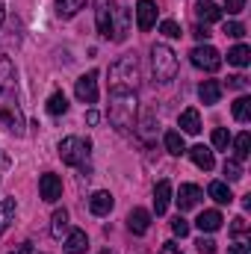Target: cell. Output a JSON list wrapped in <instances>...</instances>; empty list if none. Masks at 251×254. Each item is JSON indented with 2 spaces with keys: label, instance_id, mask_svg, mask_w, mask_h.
I'll list each match as a JSON object with an SVG mask.
<instances>
[{
  "label": "cell",
  "instance_id": "cell-1",
  "mask_svg": "<svg viewBox=\"0 0 251 254\" xmlns=\"http://www.w3.org/2000/svg\"><path fill=\"white\" fill-rule=\"evenodd\" d=\"M110 122L119 133H130L136 127V92L110 89Z\"/></svg>",
  "mask_w": 251,
  "mask_h": 254
},
{
  "label": "cell",
  "instance_id": "cell-2",
  "mask_svg": "<svg viewBox=\"0 0 251 254\" xmlns=\"http://www.w3.org/2000/svg\"><path fill=\"white\" fill-rule=\"evenodd\" d=\"M89 151H92V142L80 136H65L60 142V160L65 166L83 169V175H89Z\"/></svg>",
  "mask_w": 251,
  "mask_h": 254
},
{
  "label": "cell",
  "instance_id": "cell-3",
  "mask_svg": "<svg viewBox=\"0 0 251 254\" xmlns=\"http://www.w3.org/2000/svg\"><path fill=\"white\" fill-rule=\"evenodd\" d=\"M110 89H127V92L139 89V63H136V57H122L119 63L110 65Z\"/></svg>",
  "mask_w": 251,
  "mask_h": 254
},
{
  "label": "cell",
  "instance_id": "cell-4",
  "mask_svg": "<svg viewBox=\"0 0 251 254\" xmlns=\"http://www.w3.org/2000/svg\"><path fill=\"white\" fill-rule=\"evenodd\" d=\"M151 65H154V77L157 83H172L178 74V54L169 45H154L151 48Z\"/></svg>",
  "mask_w": 251,
  "mask_h": 254
},
{
  "label": "cell",
  "instance_id": "cell-5",
  "mask_svg": "<svg viewBox=\"0 0 251 254\" xmlns=\"http://www.w3.org/2000/svg\"><path fill=\"white\" fill-rule=\"evenodd\" d=\"M116 0H95V24L101 39H116Z\"/></svg>",
  "mask_w": 251,
  "mask_h": 254
},
{
  "label": "cell",
  "instance_id": "cell-6",
  "mask_svg": "<svg viewBox=\"0 0 251 254\" xmlns=\"http://www.w3.org/2000/svg\"><path fill=\"white\" fill-rule=\"evenodd\" d=\"M189 60H192L195 68H201V71H207V74H213V71L222 68V54H219L213 45H198V48L189 54Z\"/></svg>",
  "mask_w": 251,
  "mask_h": 254
},
{
  "label": "cell",
  "instance_id": "cell-7",
  "mask_svg": "<svg viewBox=\"0 0 251 254\" xmlns=\"http://www.w3.org/2000/svg\"><path fill=\"white\" fill-rule=\"evenodd\" d=\"M74 95H77V101H83V104H98V71L83 74V77L74 83Z\"/></svg>",
  "mask_w": 251,
  "mask_h": 254
},
{
  "label": "cell",
  "instance_id": "cell-8",
  "mask_svg": "<svg viewBox=\"0 0 251 254\" xmlns=\"http://www.w3.org/2000/svg\"><path fill=\"white\" fill-rule=\"evenodd\" d=\"M39 195H42V201L57 204V201L63 198V181H60V175L45 172V175L39 178Z\"/></svg>",
  "mask_w": 251,
  "mask_h": 254
},
{
  "label": "cell",
  "instance_id": "cell-9",
  "mask_svg": "<svg viewBox=\"0 0 251 254\" xmlns=\"http://www.w3.org/2000/svg\"><path fill=\"white\" fill-rule=\"evenodd\" d=\"M157 24V3L154 0H139L136 3V27L142 33H148Z\"/></svg>",
  "mask_w": 251,
  "mask_h": 254
},
{
  "label": "cell",
  "instance_id": "cell-10",
  "mask_svg": "<svg viewBox=\"0 0 251 254\" xmlns=\"http://www.w3.org/2000/svg\"><path fill=\"white\" fill-rule=\"evenodd\" d=\"M0 122L12 136H24V116L18 107H0Z\"/></svg>",
  "mask_w": 251,
  "mask_h": 254
},
{
  "label": "cell",
  "instance_id": "cell-11",
  "mask_svg": "<svg viewBox=\"0 0 251 254\" xmlns=\"http://www.w3.org/2000/svg\"><path fill=\"white\" fill-rule=\"evenodd\" d=\"M127 228H130V234H136V237L148 234V228H151V213L142 210V207L130 210V213H127Z\"/></svg>",
  "mask_w": 251,
  "mask_h": 254
},
{
  "label": "cell",
  "instance_id": "cell-12",
  "mask_svg": "<svg viewBox=\"0 0 251 254\" xmlns=\"http://www.w3.org/2000/svg\"><path fill=\"white\" fill-rule=\"evenodd\" d=\"M201 198H204V195H201V190H198L195 184H184L175 201H178V210H181V213H187V210H192V207H198V201H201Z\"/></svg>",
  "mask_w": 251,
  "mask_h": 254
},
{
  "label": "cell",
  "instance_id": "cell-13",
  "mask_svg": "<svg viewBox=\"0 0 251 254\" xmlns=\"http://www.w3.org/2000/svg\"><path fill=\"white\" fill-rule=\"evenodd\" d=\"M15 92V63L9 57H0V98Z\"/></svg>",
  "mask_w": 251,
  "mask_h": 254
},
{
  "label": "cell",
  "instance_id": "cell-14",
  "mask_svg": "<svg viewBox=\"0 0 251 254\" xmlns=\"http://www.w3.org/2000/svg\"><path fill=\"white\" fill-rule=\"evenodd\" d=\"M113 207H116V198H113L107 190H98L92 198H89V210H92L95 216H107Z\"/></svg>",
  "mask_w": 251,
  "mask_h": 254
},
{
  "label": "cell",
  "instance_id": "cell-15",
  "mask_svg": "<svg viewBox=\"0 0 251 254\" xmlns=\"http://www.w3.org/2000/svg\"><path fill=\"white\" fill-rule=\"evenodd\" d=\"M195 18L207 27V24H216V21L222 18V9H219L213 0H198V6H195Z\"/></svg>",
  "mask_w": 251,
  "mask_h": 254
},
{
  "label": "cell",
  "instance_id": "cell-16",
  "mask_svg": "<svg viewBox=\"0 0 251 254\" xmlns=\"http://www.w3.org/2000/svg\"><path fill=\"white\" fill-rule=\"evenodd\" d=\"M198 98H201L204 107L219 104V98H222V83H219V80H204V83L198 86Z\"/></svg>",
  "mask_w": 251,
  "mask_h": 254
},
{
  "label": "cell",
  "instance_id": "cell-17",
  "mask_svg": "<svg viewBox=\"0 0 251 254\" xmlns=\"http://www.w3.org/2000/svg\"><path fill=\"white\" fill-rule=\"evenodd\" d=\"M187 154L192 157V163H195L198 169H204V172H213L216 160H213V151H210L207 145H195V148H187Z\"/></svg>",
  "mask_w": 251,
  "mask_h": 254
},
{
  "label": "cell",
  "instance_id": "cell-18",
  "mask_svg": "<svg viewBox=\"0 0 251 254\" xmlns=\"http://www.w3.org/2000/svg\"><path fill=\"white\" fill-rule=\"evenodd\" d=\"M222 222H225V219H222V213H219V210H204V213L195 219V225H198V231H201V234H213V231H219V228H222Z\"/></svg>",
  "mask_w": 251,
  "mask_h": 254
},
{
  "label": "cell",
  "instance_id": "cell-19",
  "mask_svg": "<svg viewBox=\"0 0 251 254\" xmlns=\"http://www.w3.org/2000/svg\"><path fill=\"white\" fill-rule=\"evenodd\" d=\"M169 204H172V184L169 181H160L154 187V210H157V216H163L169 210Z\"/></svg>",
  "mask_w": 251,
  "mask_h": 254
},
{
  "label": "cell",
  "instance_id": "cell-20",
  "mask_svg": "<svg viewBox=\"0 0 251 254\" xmlns=\"http://www.w3.org/2000/svg\"><path fill=\"white\" fill-rule=\"evenodd\" d=\"M89 249V237H86V231H68V237H65V254H86Z\"/></svg>",
  "mask_w": 251,
  "mask_h": 254
},
{
  "label": "cell",
  "instance_id": "cell-21",
  "mask_svg": "<svg viewBox=\"0 0 251 254\" xmlns=\"http://www.w3.org/2000/svg\"><path fill=\"white\" fill-rule=\"evenodd\" d=\"M178 127H181L184 133H189V136H198V133H201V116H198V110H195V107L184 110L181 119H178Z\"/></svg>",
  "mask_w": 251,
  "mask_h": 254
},
{
  "label": "cell",
  "instance_id": "cell-22",
  "mask_svg": "<svg viewBox=\"0 0 251 254\" xmlns=\"http://www.w3.org/2000/svg\"><path fill=\"white\" fill-rule=\"evenodd\" d=\"M163 142H166V151H169V154H175V157L187 154V142H184V133H181V130H169V133L163 136Z\"/></svg>",
  "mask_w": 251,
  "mask_h": 254
},
{
  "label": "cell",
  "instance_id": "cell-23",
  "mask_svg": "<svg viewBox=\"0 0 251 254\" xmlns=\"http://www.w3.org/2000/svg\"><path fill=\"white\" fill-rule=\"evenodd\" d=\"M15 210H18L15 198H3V201H0V234L15 222Z\"/></svg>",
  "mask_w": 251,
  "mask_h": 254
},
{
  "label": "cell",
  "instance_id": "cell-24",
  "mask_svg": "<svg viewBox=\"0 0 251 254\" xmlns=\"http://www.w3.org/2000/svg\"><path fill=\"white\" fill-rule=\"evenodd\" d=\"M63 234H68V210L60 207V210L54 213V219H51V237L63 240Z\"/></svg>",
  "mask_w": 251,
  "mask_h": 254
},
{
  "label": "cell",
  "instance_id": "cell-25",
  "mask_svg": "<svg viewBox=\"0 0 251 254\" xmlns=\"http://www.w3.org/2000/svg\"><path fill=\"white\" fill-rule=\"evenodd\" d=\"M228 63L237 65V68H246L251 63V48L249 45H237V48H231L228 51Z\"/></svg>",
  "mask_w": 251,
  "mask_h": 254
},
{
  "label": "cell",
  "instance_id": "cell-26",
  "mask_svg": "<svg viewBox=\"0 0 251 254\" xmlns=\"http://www.w3.org/2000/svg\"><path fill=\"white\" fill-rule=\"evenodd\" d=\"M207 192H210V198H213L216 204H231V201H234V195H231V190H228V184H222V181H213V184L207 187Z\"/></svg>",
  "mask_w": 251,
  "mask_h": 254
},
{
  "label": "cell",
  "instance_id": "cell-27",
  "mask_svg": "<svg viewBox=\"0 0 251 254\" xmlns=\"http://www.w3.org/2000/svg\"><path fill=\"white\" fill-rule=\"evenodd\" d=\"M83 6H86V0H57V15L60 18H74Z\"/></svg>",
  "mask_w": 251,
  "mask_h": 254
},
{
  "label": "cell",
  "instance_id": "cell-28",
  "mask_svg": "<svg viewBox=\"0 0 251 254\" xmlns=\"http://www.w3.org/2000/svg\"><path fill=\"white\" fill-rule=\"evenodd\" d=\"M133 130H136V133L142 136V142L148 145V142L154 139V113H145V116H142V122L133 127Z\"/></svg>",
  "mask_w": 251,
  "mask_h": 254
},
{
  "label": "cell",
  "instance_id": "cell-29",
  "mask_svg": "<svg viewBox=\"0 0 251 254\" xmlns=\"http://www.w3.org/2000/svg\"><path fill=\"white\" fill-rule=\"evenodd\" d=\"M48 113H51V116H65V113H68V98H65L63 92H54V95L48 98Z\"/></svg>",
  "mask_w": 251,
  "mask_h": 254
},
{
  "label": "cell",
  "instance_id": "cell-30",
  "mask_svg": "<svg viewBox=\"0 0 251 254\" xmlns=\"http://www.w3.org/2000/svg\"><path fill=\"white\" fill-rule=\"evenodd\" d=\"M234 119H237V122H243V125L251 119V98H249V95H243V98H237V101H234Z\"/></svg>",
  "mask_w": 251,
  "mask_h": 254
},
{
  "label": "cell",
  "instance_id": "cell-31",
  "mask_svg": "<svg viewBox=\"0 0 251 254\" xmlns=\"http://www.w3.org/2000/svg\"><path fill=\"white\" fill-rule=\"evenodd\" d=\"M234 151H237V157L234 160H249V154H251V133H240L237 139H234Z\"/></svg>",
  "mask_w": 251,
  "mask_h": 254
},
{
  "label": "cell",
  "instance_id": "cell-32",
  "mask_svg": "<svg viewBox=\"0 0 251 254\" xmlns=\"http://www.w3.org/2000/svg\"><path fill=\"white\" fill-rule=\"evenodd\" d=\"M225 178H228L231 184L243 181V163H240V160H225Z\"/></svg>",
  "mask_w": 251,
  "mask_h": 254
},
{
  "label": "cell",
  "instance_id": "cell-33",
  "mask_svg": "<svg viewBox=\"0 0 251 254\" xmlns=\"http://www.w3.org/2000/svg\"><path fill=\"white\" fill-rule=\"evenodd\" d=\"M222 33H225V36H231V39H243V36H246V27H243L240 21H225Z\"/></svg>",
  "mask_w": 251,
  "mask_h": 254
},
{
  "label": "cell",
  "instance_id": "cell-34",
  "mask_svg": "<svg viewBox=\"0 0 251 254\" xmlns=\"http://www.w3.org/2000/svg\"><path fill=\"white\" fill-rule=\"evenodd\" d=\"M228 142H231V133H228L225 127H216V130H213V148L225 151V148H228Z\"/></svg>",
  "mask_w": 251,
  "mask_h": 254
},
{
  "label": "cell",
  "instance_id": "cell-35",
  "mask_svg": "<svg viewBox=\"0 0 251 254\" xmlns=\"http://www.w3.org/2000/svg\"><path fill=\"white\" fill-rule=\"evenodd\" d=\"M160 33H163L166 39H181V27H178L175 21H163V24H160Z\"/></svg>",
  "mask_w": 251,
  "mask_h": 254
},
{
  "label": "cell",
  "instance_id": "cell-36",
  "mask_svg": "<svg viewBox=\"0 0 251 254\" xmlns=\"http://www.w3.org/2000/svg\"><path fill=\"white\" fill-rule=\"evenodd\" d=\"M172 234H175V237H181V240L189 234V222L184 219V216H178V219L172 222Z\"/></svg>",
  "mask_w": 251,
  "mask_h": 254
},
{
  "label": "cell",
  "instance_id": "cell-37",
  "mask_svg": "<svg viewBox=\"0 0 251 254\" xmlns=\"http://www.w3.org/2000/svg\"><path fill=\"white\" fill-rule=\"evenodd\" d=\"M195 249H198V254H216V243H213L210 237H201V240L195 243Z\"/></svg>",
  "mask_w": 251,
  "mask_h": 254
},
{
  "label": "cell",
  "instance_id": "cell-38",
  "mask_svg": "<svg viewBox=\"0 0 251 254\" xmlns=\"http://www.w3.org/2000/svg\"><path fill=\"white\" fill-rule=\"evenodd\" d=\"M228 89H249V77H243V74L228 77Z\"/></svg>",
  "mask_w": 251,
  "mask_h": 254
},
{
  "label": "cell",
  "instance_id": "cell-39",
  "mask_svg": "<svg viewBox=\"0 0 251 254\" xmlns=\"http://www.w3.org/2000/svg\"><path fill=\"white\" fill-rule=\"evenodd\" d=\"M225 9H228V15H240L246 9V0H225Z\"/></svg>",
  "mask_w": 251,
  "mask_h": 254
},
{
  "label": "cell",
  "instance_id": "cell-40",
  "mask_svg": "<svg viewBox=\"0 0 251 254\" xmlns=\"http://www.w3.org/2000/svg\"><path fill=\"white\" fill-rule=\"evenodd\" d=\"M231 231H234V237H243V234L249 231V222L240 216V219H234V228H231Z\"/></svg>",
  "mask_w": 251,
  "mask_h": 254
},
{
  "label": "cell",
  "instance_id": "cell-41",
  "mask_svg": "<svg viewBox=\"0 0 251 254\" xmlns=\"http://www.w3.org/2000/svg\"><path fill=\"white\" fill-rule=\"evenodd\" d=\"M160 254H181V246L169 240V243H163V249H160Z\"/></svg>",
  "mask_w": 251,
  "mask_h": 254
},
{
  "label": "cell",
  "instance_id": "cell-42",
  "mask_svg": "<svg viewBox=\"0 0 251 254\" xmlns=\"http://www.w3.org/2000/svg\"><path fill=\"white\" fill-rule=\"evenodd\" d=\"M228 254H251V246L249 243H237V246H231V252Z\"/></svg>",
  "mask_w": 251,
  "mask_h": 254
},
{
  "label": "cell",
  "instance_id": "cell-43",
  "mask_svg": "<svg viewBox=\"0 0 251 254\" xmlns=\"http://www.w3.org/2000/svg\"><path fill=\"white\" fill-rule=\"evenodd\" d=\"M210 36H213V33H210L207 27H195V39H201V42H207Z\"/></svg>",
  "mask_w": 251,
  "mask_h": 254
},
{
  "label": "cell",
  "instance_id": "cell-44",
  "mask_svg": "<svg viewBox=\"0 0 251 254\" xmlns=\"http://www.w3.org/2000/svg\"><path fill=\"white\" fill-rule=\"evenodd\" d=\"M98 122H101V116H98V113H95V110H89V113H86V125H98Z\"/></svg>",
  "mask_w": 251,
  "mask_h": 254
},
{
  "label": "cell",
  "instance_id": "cell-45",
  "mask_svg": "<svg viewBox=\"0 0 251 254\" xmlns=\"http://www.w3.org/2000/svg\"><path fill=\"white\" fill-rule=\"evenodd\" d=\"M9 254H33V246H30V243H21L15 252H9Z\"/></svg>",
  "mask_w": 251,
  "mask_h": 254
},
{
  "label": "cell",
  "instance_id": "cell-46",
  "mask_svg": "<svg viewBox=\"0 0 251 254\" xmlns=\"http://www.w3.org/2000/svg\"><path fill=\"white\" fill-rule=\"evenodd\" d=\"M0 166H9V160H6V154L0 151Z\"/></svg>",
  "mask_w": 251,
  "mask_h": 254
},
{
  "label": "cell",
  "instance_id": "cell-47",
  "mask_svg": "<svg viewBox=\"0 0 251 254\" xmlns=\"http://www.w3.org/2000/svg\"><path fill=\"white\" fill-rule=\"evenodd\" d=\"M6 21V9H3V3H0V24Z\"/></svg>",
  "mask_w": 251,
  "mask_h": 254
},
{
  "label": "cell",
  "instance_id": "cell-48",
  "mask_svg": "<svg viewBox=\"0 0 251 254\" xmlns=\"http://www.w3.org/2000/svg\"><path fill=\"white\" fill-rule=\"evenodd\" d=\"M101 254H113V252H101Z\"/></svg>",
  "mask_w": 251,
  "mask_h": 254
}]
</instances>
